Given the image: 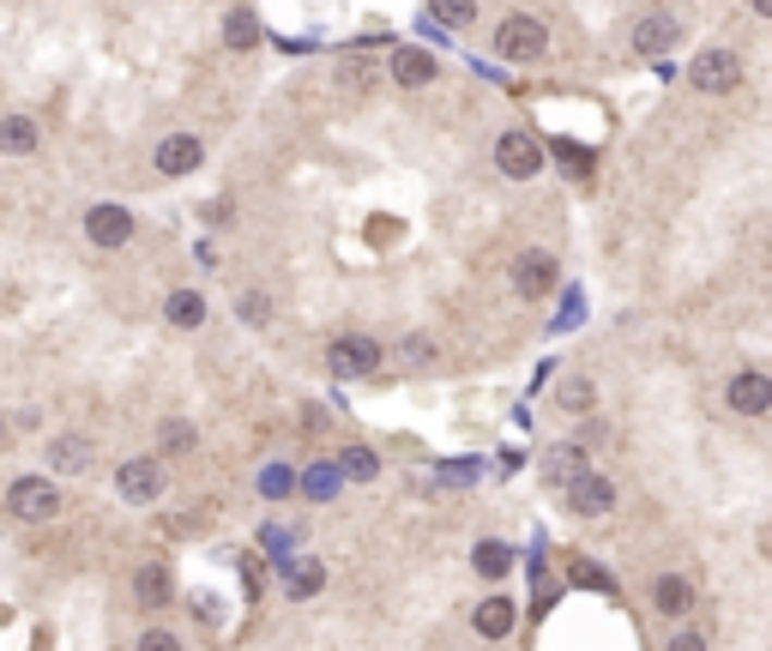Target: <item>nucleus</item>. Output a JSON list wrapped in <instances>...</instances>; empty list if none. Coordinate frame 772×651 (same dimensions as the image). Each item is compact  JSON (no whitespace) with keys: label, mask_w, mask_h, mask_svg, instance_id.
Wrapping results in <instances>:
<instances>
[{"label":"nucleus","mask_w":772,"mask_h":651,"mask_svg":"<svg viewBox=\"0 0 772 651\" xmlns=\"http://www.w3.org/2000/svg\"><path fill=\"white\" fill-rule=\"evenodd\" d=\"M7 513L19 525H49V519H61V489L49 477H19V482H7Z\"/></svg>","instance_id":"nucleus-1"},{"label":"nucleus","mask_w":772,"mask_h":651,"mask_svg":"<svg viewBox=\"0 0 772 651\" xmlns=\"http://www.w3.org/2000/svg\"><path fill=\"white\" fill-rule=\"evenodd\" d=\"M543 49H550V30H543V19H531V13H507V19L495 25V54H501V61L531 66Z\"/></svg>","instance_id":"nucleus-2"},{"label":"nucleus","mask_w":772,"mask_h":651,"mask_svg":"<svg viewBox=\"0 0 772 651\" xmlns=\"http://www.w3.org/2000/svg\"><path fill=\"white\" fill-rule=\"evenodd\" d=\"M688 85L694 91H707V97L736 91V85H743V54L736 49H700L694 66H688Z\"/></svg>","instance_id":"nucleus-3"},{"label":"nucleus","mask_w":772,"mask_h":651,"mask_svg":"<svg viewBox=\"0 0 772 651\" xmlns=\"http://www.w3.org/2000/svg\"><path fill=\"white\" fill-rule=\"evenodd\" d=\"M380 356H387V351H380L368 332H344V339L327 344V363H332V374H339V380H368L380 368Z\"/></svg>","instance_id":"nucleus-4"},{"label":"nucleus","mask_w":772,"mask_h":651,"mask_svg":"<svg viewBox=\"0 0 772 651\" xmlns=\"http://www.w3.org/2000/svg\"><path fill=\"white\" fill-rule=\"evenodd\" d=\"M495 170L507 175V182H531V175H543V145H537L525 127L501 133L495 139Z\"/></svg>","instance_id":"nucleus-5"},{"label":"nucleus","mask_w":772,"mask_h":651,"mask_svg":"<svg viewBox=\"0 0 772 651\" xmlns=\"http://www.w3.org/2000/svg\"><path fill=\"white\" fill-rule=\"evenodd\" d=\"M555 278H562V266H555L550 248H525L519 260H513V290H519V296H531V302L550 296Z\"/></svg>","instance_id":"nucleus-6"},{"label":"nucleus","mask_w":772,"mask_h":651,"mask_svg":"<svg viewBox=\"0 0 772 651\" xmlns=\"http://www.w3.org/2000/svg\"><path fill=\"white\" fill-rule=\"evenodd\" d=\"M115 489H121V501H133V507H151V501L163 495V465L158 458H127V465L115 470Z\"/></svg>","instance_id":"nucleus-7"},{"label":"nucleus","mask_w":772,"mask_h":651,"mask_svg":"<svg viewBox=\"0 0 772 651\" xmlns=\"http://www.w3.org/2000/svg\"><path fill=\"white\" fill-rule=\"evenodd\" d=\"M562 495H567V513H579V519H603V513L615 507V482L598 477V470H586V477L567 482Z\"/></svg>","instance_id":"nucleus-8"},{"label":"nucleus","mask_w":772,"mask_h":651,"mask_svg":"<svg viewBox=\"0 0 772 651\" xmlns=\"http://www.w3.org/2000/svg\"><path fill=\"white\" fill-rule=\"evenodd\" d=\"M724 404H731L736 417H767L772 410V380L760 374V368H743V374H731V386H724Z\"/></svg>","instance_id":"nucleus-9"},{"label":"nucleus","mask_w":772,"mask_h":651,"mask_svg":"<svg viewBox=\"0 0 772 651\" xmlns=\"http://www.w3.org/2000/svg\"><path fill=\"white\" fill-rule=\"evenodd\" d=\"M85 235H91L97 248H127L133 242V211L115 206V199H109V206H91L85 211Z\"/></svg>","instance_id":"nucleus-10"},{"label":"nucleus","mask_w":772,"mask_h":651,"mask_svg":"<svg viewBox=\"0 0 772 651\" xmlns=\"http://www.w3.org/2000/svg\"><path fill=\"white\" fill-rule=\"evenodd\" d=\"M133 598H139L145 610H163V603H175V574H170V561H163V555L139 561V574H133Z\"/></svg>","instance_id":"nucleus-11"},{"label":"nucleus","mask_w":772,"mask_h":651,"mask_svg":"<svg viewBox=\"0 0 772 651\" xmlns=\"http://www.w3.org/2000/svg\"><path fill=\"white\" fill-rule=\"evenodd\" d=\"M676 37H682V19L676 13H646L640 25L628 30V49L634 54H664V49H676Z\"/></svg>","instance_id":"nucleus-12"},{"label":"nucleus","mask_w":772,"mask_h":651,"mask_svg":"<svg viewBox=\"0 0 772 651\" xmlns=\"http://www.w3.org/2000/svg\"><path fill=\"white\" fill-rule=\"evenodd\" d=\"M91 458H97L91 434H54V441H49V470H54V477H85Z\"/></svg>","instance_id":"nucleus-13"},{"label":"nucleus","mask_w":772,"mask_h":651,"mask_svg":"<svg viewBox=\"0 0 772 651\" xmlns=\"http://www.w3.org/2000/svg\"><path fill=\"white\" fill-rule=\"evenodd\" d=\"M151 163H158V175H194L199 163H206V145H199L194 133H170Z\"/></svg>","instance_id":"nucleus-14"},{"label":"nucleus","mask_w":772,"mask_h":651,"mask_svg":"<svg viewBox=\"0 0 772 651\" xmlns=\"http://www.w3.org/2000/svg\"><path fill=\"white\" fill-rule=\"evenodd\" d=\"M387 73H393V85H405V91H422V85H434V54L429 49H393V61H387Z\"/></svg>","instance_id":"nucleus-15"},{"label":"nucleus","mask_w":772,"mask_h":651,"mask_svg":"<svg viewBox=\"0 0 772 651\" xmlns=\"http://www.w3.org/2000/svg\"><path fill=\"white\" fill-rule=\"evenodd\" d=\"M574 477H586V446H574V441L550 446V458H543V482H550V489H567Z\"/></svg>","instance_id":"nucleus-16"},{"label":"nucleus","mask_w":772,"mask_h":651,"mask_svg":"<svg viewBox=\"0 0 772 651\" xmlns=\"http://www.w3.org/2000/svg\"><path fill=\"white\" fill-rule=\"evenodd\" d=\"M652 610H658V615H670V622H682V615L694 610V586H688L682 574H664V579L652 586Z\"/></svg>","instance_id":"nucleus-17"},{"label":"nucleus","mask_w":772,"mask_h":651,"mask_svg":"<svg viewBox=\"0 0 772 651\" xmlns=\"http://www.w3.org/2000/svg\"><path fill=\"white\" fill-rule=\"evenodd\" d=\"M163 320L182 326V332H199V326H206V296H199V290H170V296H163Z\"/></svg>","instance_id":"nucleus-18"},{"label":"nucleus","mask_w":772,"mask_h":651,"mask_svg":"<svg viewBox=\"0 0 772 651\" xmlns=\"http://www.w3.org/2000/svg\"><path fill=\"white\" fill-rule=\"evenodd\" d=\"M375 78H380V66H375V61H363V54H351V61H339L332 85H339L344 97H368V91H375Z\"/></svg>","instance_id":"nucleus-19"},{"label":"nucleus","mask_w":772,"mask_h":651,"mask_svg":"<svg viewBox=\"0 0 772 651\" xmlns=\"http://www.w3.org/2000/svg\"><path fill=\"white\" fill-rule=\"evenodd\" d=\"M0 151H7V157H30V151H37V121H30V115H0Z\"/></svg>","instance_id":"nucleus-20"},{"label":"nucleus","mask_w":772,"mask_h":651,"mask_svg":"<svg viewBox=\"0 0 772 651\" xmlns=\"http://www.w3.org/2000/svg\"><path fill=\"white\" fill-rule=\"evenodd\" d=\"M327 586V567L320 561H284V591L290 598H315Z\"/></svg>","instance_id":"nucleus-21"},{"label":"nucleus","mask_w":772,"mask_h":651,"mask_svg":"<svg viewBox=\"0 0 772 651\" xmlns=\"http://www.w3.org/2000/svg\"><path fill=\"white\" fill-rule=\"evenodd\" d=\"M477 634H483V639H507L513 634V603L507 598H483V603H477Z\"/></svg>","instance_id":"nucleus-22"},{"label":"nucleus","mask_w":772,"mask_h":651,"mask_svg":"<svg viewBox=\"0 0 772 651\" xmlns=\"http://www.w3.org/2000/svg\"><path fill=\"white\" fill-rule=\"evenodd\" d=\"M332 465H339V477H351V482H375L380 477V458L368 453V446H344Z\"/></svg>","instance_id":"nucleus-23"},{"label":"nucleus","mask_w":772,"mask_h":651,"mask_svg":"<svg viewBox=\"0 0 772 651\" xmlns=\"http://www.w3.org/2000/svg\"><path fill=\"white\" fill-rule=\"evenodd\" d=\"M223 42H230V49H260V19L254 13H223Z\"/></svg>","instance_id":"nucleus-24"},{"label":"nucleus","mask_w":772,"mask_h":651,"mask_svg":"<svg viewBox=\"0 0 772 651\" xmlns=\"http://www.w3.org/2000/svg\"><path fill=\"white\" fill-rule=\"evenodd\" d=\"M471 567H477V574H483V579H501V574H507V567H513V549H507V543H495V537H489V543H477Z\"/></svg>","instance_id":"nucleus-25"},{"label":"nucleus","mask_w":772,"mask_h":651,"mask_svg":"<svg viewBox=\"0 0 772 651\" xmlns=\"http://www.w3.org/2000/svg\"><path fill=\"white\" fill-rule=\"evenodd\" d=\"M339 482H344L339 465H332V458H320V465L302 477V489H308V501H332V495H339Z\"/></svg>","instance_id":"nucleus-26"},{"label":"nucleus","mask_w":772,"mask_h":651,"mask_svg":"<svg viewBox=\"0 0 772 651\" xmlns=\"http://www.w3.org/2000/svg\"><path fill=\"white\" fill-rule=\"evenodd\" d=\"M236 320L272 326V296H266V290H242V296H236Z\"/></svg>","instance_id":"nucleus-27"},{"label":"nucleus","mask_w":772,"mask_h":651,"mask_svg":"<svg viewBox=\"0 0 772 651\" xmlns=\"http://www.w3.org/2000/svg\"><path fill=\"white\" fill-rule=\"evenodd\" d=\"M429 13L441 19V25H453V30H465L477 19V0H429Z\"/></svg>","instance_id":"nucleus-28"},{"label":"nucleus","mask_w":772,"mask_h":651,"mask_svg":"<svg viewBox=\"0 0 772 651\" xmlns=\"http://www.w3.org/2000/svg\"><path fill=\"white\" fill-rule=\"evenodd\" d=\"M591 404H598V386H591V380H567V386H562V410H567V417H586Z\"/></svg>","instance_id":"nucleus-29"},{"label":"nucleus","mask_w":772,"mask_h":651,"mask_svg":"<svg viewBox=\"0 0 772 651\" xmlns=\"http://www.w3.org/2000/svg\"><path fill=\"white\" fill-rule=\"evenodd\" d=\"M194 441H199V434H194V422H182V417H170V422L158 429V446H163V453H187Z\"/></svg>","instance_id":"nucleus-30"},{"label":"nucleus","mask_w":772,"mask_h":651,"mask_svg":"<svg viewBox=\"0 0 772 651\" xmlns=\"http://www.w3.org/2000/svg\"><path fill=\"white\" fill-rule=\"evenodd\" d=\"M139 651H182V639H175L170 627H151V634L139 639Z\"/></svg>","instance_id":"nucleus-31"},{"label":"nucleus","mask_w":772,"mask_h":651,"mask_svg":"<svg viewBox=\"0 0 772 651\" xmlns=\"http://www.w3.org/2000/svg\"><path fill=\"white\" fill-rule=\"evenodd\" d=\"M664 651H707V634H694V627H676Z\"/></svg>","instance_id":"nucleus-32"},{"label":"nucleus","mask_w":772,"mask_h":651,"mask_svg":"<svg viewBox=\"0 0 772 651\" xmlns=\"http://www.w3.org/2000/svg\"><path fill=\"white\" fill-rule=\"evenodd\" d=\"M429 351H434L429 339H405V356H410V363H429Z\"/></svg>","instance_id":"nucleus-33"},{"label":"nucleus","mask_w":772,"mask_h":651,"mask_svg":"<svg viewBox=\"0 0 772 651\" xmlns=\"http://www.w3.org/2000/svg\"><path fill=\"white\" fill-rule=\"evenodd\" d=\"M772 13V0H755V19H767Z\"/></svg>","instance_id":"nucleus-34"},{"label":"nucleus","mask_w":772,"mask_h":651,"mask_svg":"<svg viewBox=\"0 0 772 651\" xmlns=\"http://www.w3.org/2000/svg\"><path fill=\"white\" fill-rule=\"evenodd\" d=\"M0 441H7V422H0Z\"/></svg>","instance_id":"nucleus-35"}]
</instances>
